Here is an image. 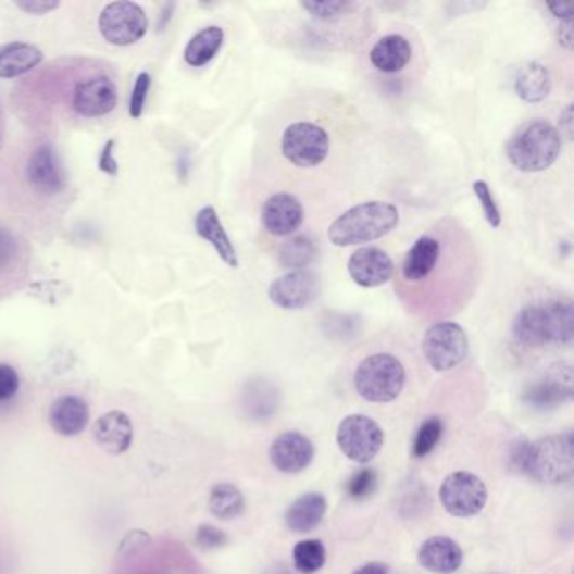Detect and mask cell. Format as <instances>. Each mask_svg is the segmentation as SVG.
<instances>
[{
	"mask_svg": "<svg viewBox=\"0 0 574 574\" xmlns=\"http://www.w3.org/2000/svg\"><path fill=\"white\" fill-rule=\"evenodd\" d=\"M209 511L221 521H232L245 511V497L241 490L228 482L214 485L209 494Z\"/></svg>",
	"mask_w": 574,
	"mask_h": 574,
	"instance_id": "f1b7e54d",
	"label": "cell"
},
{
	"mask_svg": "<svg viewBox=\"0 0 574 574\" xmlns=\"http://www.w3.org/2000/svg\"><path fill=\"white\" fill-rule=\"evenodd\" d=\"M573 398V370L567 362L551 365L522 391V401L534 410H554Z\"/></svg>",
	"mask_w": 574,
	"mask_h": 574,
	"instance_id": "4fadbf2b",
	"label": "cell"
},
{
	"mask_svg": "<svg viewBox=\"0 0 574 574\" xmlns=\"http://www.w3.org/2000/svg\"><path fill=\"white\" fill-rule=\"evenodd\" d=\"M563 149L560 130L545 118L529 120L522 125L508 142L509 162L526 174L551 167Z\"/></svg>",
	"mask_w": 574,
	"mask_h": 574,
	"instance_id": "5b68a950",
	"label": "cell"
},
{
	"mask_svg": "<svg viewBox=\"0 0 574 574\" xmlns=\"http://www.w3.org/2000/svg\"><path fill=\"white\" fill-rule=\"evenodd\" d=\"M395 261L377 247L359 248L347 261L352 282L362 288H377L388 284L395 275Z\"/></svg>",
	"mask_w": 574,
	"mask_h": 574,
	"instance_id": "ac0fdd59",
	"label": "cell"
},
{
	"mask_svg": "<svg viewBox=\"0 0 574 574\" xmlns=\"http://www.w3.org/2000/svg\"><path fill=\"white\" fill-rule=\"evenodd\" d=\"M195 224L196 233L214 248L217 257L229 269H238V253H236L235 245H233L228 233H226L223 223H221L220 216H217L216 209L213 205H204V208L199 209V213L196 214Z\"/></svg>",
	"mask_w": 574,
	"mask_h": 574,
	"instance_id": "603a6c76",
	"label": "cell"
},
{
	"mask_svg": "<svg viewBox=\"0 0 574 574\" xmlns=\"http://www.w3.org/2000/svg\"><path fill=\"white\" fill-rule=\"evenodd\" d=\"M315 257H317V248L309 236H294L278 248L280 265L284 269H290V272L291 270H305Z\"/></svg>",
	"mask_w": 574,
	"mask_h": 574,
	"instance_id": "f546056e",
	"label": "cell"
},
{
	"mask_svg": "<svg viewBox=\"0 0 574 574\" xmlns=\"http://www.w3.org/2000/svg\"><path fill=\"white\" fill-rule=\"evenodd\" d=\"M321 284L319 276L309 270H291L278 276L269 288L273 305L284 310H302L317 300Z\"/></svg>",
	"mask_w": 574,
	"mask_h": 574,
	"instance_id": "9a60e30c",
	"label": "cell"
},
{
	"mask_svg": "<svg viewBox=\"0 0 574 574\" xmlns=\"http://www.w3.org/2000/svg\"><path fill=\"white\" fill-rule=\"evenodd\" d=\"M113 150H115V140H109L104 144L103 150H101L100 155V171L109 176H116L118 174V164H116L115 155H113Z\"/></svg>",
	"mask_w": 574,
	"mask_h": 574,
	"instance_id": "60d3db41",
	"label": "cell"
},
{
	"mask_svg": "<svg viewBox=\"0 0 574 574\" xmlns=\"http://www.w3.org/2000/svg\"><path fill=\"white\" fill-rule=\"evenodd\" d=\"M441 435H444V422L437 416L428 417L414 435L413 447H411L413 457L423 459V457L429 456L435 447L440 444Z\"/></svg>",
	"mask_w": 574,
	"mask_h": 574,
	"instance_id": "d6a6232c",
	"label": "cell"
},
{
	"mask_svg": "<svg viewBox=\"0 0 574 574\" xmlns=\"http://www.w3.org/2000/svg\"><path fill=\"white\" fill-rule=\"evenodd\" d=\"M561 137L566 135L567 140H573V104H567L560 116Z\"/></svg>",
	"mask_w": 574,
	"mask_h": 574,
	"instance_id": "ee69618b",
	"label": "cell"
},
{
	"mask_svg": "<svg viewBox=\"0 0 574 574\" xmlns=\"http://www.w3.org/2000/svg\"><path fill=\"white\" fill-rule=\"evenodd\" d=\"M90 423V407L76 395L58 398L49 408V425L61 437L79 435Z\"/></svg>",
	"mask_w": 574,
	"mask_h": 574,
	"instance_id": "7402d4cb",
	"label": "cell"
},
{
	"mask_svg": "<svg viewBox=\"0 0 574 574\" xmlns=\"http://www.w3.org/2000/svg\"><path fill=\"white\" fill-rule=\"evenodd\" d=\"M196 545L204 551H216L228 545V536L211 524H202L196 531Z\"/></svg>",
	"mask_w": 574,
	"mask_h": 574,
	"instance_id": "d590c367",
	"label": "cell"
},
{
	"mask_svg": "<svg viewBox=\"0 0 574 574\" xmlns=\"http://www.w3.org/2000/svg\"><path fill=\"white\" fill-rule=\"evenodd\" d=\"M26 176L30 187L39 195L54 196L66 187L63 164L52 144H41L30 153L26 165Z\"/></svg>",
	"mask_w": 574,
	"mask_h": 574,
	"instance_id": "2e32d148",
	"label": "cell"
},
{
	"mask_svg": "<svg viewBox=\"0 0 574 574\" xmlns=\"http://www.w3.org/2000/svg\"><path fill=\"white\" fill-rule=\"evenodd\" d=\"M278 404H280L278 389L266 380H251L242 392V410L254 422H263V420L266 422L276 413Z\"/></svg>",
	"mask_w": 574,
	"mask_h": 574,
	"instance_id": "4316f807",
	"label": "cell"
},
{
	"mask_svg": "<svg viewBox=\"0 0 574 574\" xmlns=\"http://www.w3.org/2000/svg\"><path fill=\"white\" fill-rule=\"evenodd\" d=\"M21 377L11 364L0 362V403H8L20 392Z\"/></svg>",
	"mask_w": 574,
	"mask_h": 574,
	"instance_id": "74e56055",
	"label": "cell"
},
{
	"mask_svg": "<svg viewBox=\"0 0 574 574\" xmlns=\"http://www.w3.org/2000/svg\"><path fill=\"white\" fill-rule=\"evenodd\" d=\"M299 5L315 23L321 24L340 23L361 9V4L355 2H300Z\"/></svg>",
	"mask_w": 574,
	"mask_h": 574,
	"instance_id": "1f68e13d",
	"label": "cell"
},
{
	"mask_svg": "<svg viewBox=\"0 0 574 574\" xmlns=\"http://www.w3.org/2000/svg\"><path fill=\"white\" fill-rule=\"evenodd\" d=\"M474 192L478 202H481L482 211H484L485 220L490 224V228L499 229L500 224H502V214H500L499 205L494 199L489 184L485 183V180H475Z\"/></svg>",
	"mask_w": 574,
	"mask_h": 574,
	"instance_id": "e575fe53",
	"label": "cell"
},
{
	"mask_svg": "<svg viewBox=\"0 0 574 574\" xmlns=\"http://www.w3.org/2000/svg\"><path fill=\"white\" fill-rule=\"evenodd\" d=\"M407 367L398 355L376 351L364 355L354 370V388L364 401L391 403L407 386Z\"/></svg>",
	"mask_w": 574,
	"mask_h": 574,
	"instance_id": "8992f818",
	"label": "cell"
},
{
	"mask_svg": "<svg viewBox=\"0 0 574 574\" xmlns=\"http://www.w3.org/2000/svg\"><path fill=\"white\" fill-rule=\"evenodd\" d=\"M93 437L101 450L110 456H122L134 441V425L124 411H110L98 417L93 426Z\"/></svg>",
	"mask_w": 574,
	"mask_h": 574,
	"instance_id": "44dd1931",
	"label": "cell"
},
{
	"mask_svg": "<svg viewBox=\"0 0 574 574\" xmlns=\"http://www.w3.org/2000/svg\"><path fill=\"white\" fill-rule=\"evenodd\" d=\"M17 8L27 14H48V12L57 11L60 8V2H48V0H29V2H17Z\"/></svg>",
	"mask_w": 574,
	"mask_h": 574,
	"instance_id": "b9f144b4",
	"label": "cell"
},
{
	"mask_svg": "<svg viewBox=\"0 0 574 574\" xmlns=\"http://www.w3.org/2000/svg\"><path fill=\"white\" fill-rule=\"evenodd\" d=\"M118 103L115 82L107 75H90L73 88L72 109L85 118L109 115Z\"/></svg>",
	"mask_w": 574,
	"mask_h": 574,
	"instance_id": "5bb4252c",
	"label": "cell"
},
{
	"mask_svg": "<svg viewBox=\"0 0 574 574\" xmlns=\"http://www.w3.org/2000/svg\"><path fill=\"white\" fill-rule=\"evenodd\" d=\"M45 54L38 46L29 42H8L0 46V78H20L42 63Z\"/></svg>",
	"mask_w": 574,
	"mask_h": 574,
	"instance_id": "cb8c5ba5",
	"label": "cell"
},
{
	"mask_svg": "<svg viewBox=\"0 0 574 574\" xmlns=\"http://www.w3.org/2000/svg\"><path fill=\"white\" fill-rule=\"evenodd\" d=\"M399 224V211L385 201H367L352 205L328 226V241L347 248L385 238Z\"/></svg>",
	"mask_w": 574,
	"mask_h": 574,
	"instance_id": "3957f363",
	"label": "cell"
},
{
	"mask_svg": "<svg viewBox=\"0 0 574 574\" xmlns=\"http://www.w3.org/2000/svg\"><path fill=\"white\" fill-rule=\"evenodd\" d=\"M152 78L149 73H140L135 79L134 91L130 97V116L134 120L140 118L146 109L147 95H149Z\"/></svg>",
	"mask_w": 574,
	"mask_h": 574,
	"instance_id": "8d00e7d4",
	"label": "cell"
},
{
	"mask_svg": "<svg viewBox=\"0 0 574 574\" xmlns=\"http://www.w3.org/2000/svg\"><path fill=\"white\" fill-rule=\"evenodd\" d=\"M269 574H288V571L284 570V567H276L275 571H270Z\"/></svg>",
	"mask_w": 574,
	"mask_h": 574,
	"instance_id": "7dc6e473",
	"label": "cell"
},
{
	"mask_svg": "<svg viewBox=\"0 0 574 574\" xmlns=\"http://www.w3.org/2000/svg\"><path fill=\"white\" fill-rule=\"evenodd\" d=\"M305 221V209L290 192H276L261 208V224L269 235L285 238L299 232Z\"/></svg>",
	"mask_w": 574,
	"mask_h": 574,
	"instance_id": "e0dca14e",
	"label": "cell"
},
{
	"mask_svg": "<svg viewBox=\"0 0 574 574\" xmlns=\"http://www.w3.org/2000/svg\"><path fill=\"white\" fill-rule=\"evenodd\" d=\"M490 574H499V573H490Z\"/></svg>",
	"mask_w": 574,
	"mask_h": 574,
	"instance_id": "c3c4849f",
	"label": "cell"
},
{
	"mask_svg": "<svg viewBox=\"0 0 574 574\" xmlns=\"http://www.w3.org/2000/svg\"><path fill=\"white\" fill-rule=\"evenodd\" d=\"M280 150L294 167H317L330 152V135L313 122H294L282 134Z\"/></svg>",
	"mask_w": 574,
	"mask_h": 574,
	"instance_id": "9c48e42d",
	"label": "cell"
},
{
	"mask_svg": "<svg viewBox=\"0 0 574 574\" xmlns=\"http://www.w3.org/2000/svg\"><path fill=\"white\" fill-rule=\"evenodd\" d=\"M17 253H20V245L15 241L14 235L8 229L0 228V273L14 265Z\"/></svg>",
	"mask_w": 574,
	"mask_h": 574,
	"instance_id": "f35d334b",
	"label": "cell"
},
{
	"mask_svg": "<svg viewBox=\"0 0 574 574\" xmlns=\"http://www.w3.org/2000/svg\"><path fill=\"white\" fill-rule=\"evenodd\" d=\"M417 563L433 574H453L463 563V551L451 537L433 536L417 549Z\"/></svg>",
	"mask_w": 574,
	"mask_h": 574,
	"instance_id": "ffe728a7",
	"label": "cell"
},
{
	"mask_svg": "<svg viewBox=\"0 0 574 574\" xmlns=\"http://www.w3.org/2000/svg\"><path fill=\"white\" fill-rule=\"evenodd\" d=\"M551 75L545 64L533 63L524 64L515 76V93L526 103H541L551 93Z\"/></svg>",
	"mask_w": 574,
	"mask_h": 574,
	"instance_id": "484cf974",
	"label": "cell"
},
{
	"mask_svg": "<svg viewBox=\"0 0 574 574\" xmlns=\"http://www.w3.org/2000/svg\"><path fill=\"white\" fill-rule=\"evenodd\" d=\"M573 435H551L533 444L521 445L514 453V465L522 474L545 485L563 484L573 477Z\"/></svg>",
	"mask_w": 574,
	"mask_h": 574,
	"instance_id": "277c9868",
	"label": "cell"
},
{
	"mask_svg": "<svg viewBox=\"0 0 574 574\" xmlns=\"http://www.w3.org/2000/svg\"><path fill=\"white\" fill-rule=\"evenodd\" d=\"M556 39L560 42L561 48L571 51L573 49V20L561 21L560 26L556 29Z\"/></svg>",
	"mask_w": 574,
	"mask_h": 574,
	"instance_id": "7bdbcfd3",
	"label": "cell"
},
{
	"mask_svg": "<svg viewBox=\"0 0 574 574\" xmlns=\"http://www.w3.org/2000/svg\"><path fill=\"white\" fill-rule=\"evenodd\" d=\"M546 8L554 15L556 20H560V23L561 21L573 20V9H571L570 4H561V2L554 4V2H551V4H546Z\"/></svg>",
	"mask_w": 574,
	"mask_h": 574,
	"instance_id": "f6af8a7d",
	"label": "cell"
},
{
	"mask_svg": "<svg viewBox=\"0 0 574 574\" xmlns=\"http://www.w3.org/2000/svg\"><path fill=\"white\" fill-rule=\"evenodd\" d=\"M469 336L462 325L453 321L429 325L422 342L426 362L438 373H447L462 364L469 355Z\"/></svg>",
	"mask_w": 574,
	"mask_h": 574,
	"instance_id": "ba28073f",
	"label": "cell"
},
{
	"mask_svg": "<svg viewBox=\"0 0 574 574\" xmlns=\"http://www.w3.org/2000/svg\"><path fill=\"white\" fill-rule=\"evenodd\" d=\"M315 448L312 441L299 432H285L273 440L270 460L284 474H300L312 463Z\"/></svg>",
	"mask_w": 574,
	"mask_h": 574,
	"instance_id": "d6986e66",
	"label": "cell"
},
{
	"mask_svg": "<svg viewBox=\"0 0 574 574\" xmlns=\"http://www.w3.org/2000/svg\"><path fill=\"white\" fill-rule=\"evenodd\" d=\"M417 61V41L413 30L391 27L380 34L367 51V67L379 82L395 85L413 75Z\"/></svg>",
	"mask_w": 574,
	"mask_h": 574,
	"instance_id": "52a82bcc",
	"label": "cell"
},
{
	"mask_svg": "<svg viewBox=\"0 0 574 574\" xmlns=\"http://www.w3.org/2000/svg\"><path fill=\"white\" fill-rule=\"evenodd\" d=\"M352 574H391L389 573V566L386 563H379V561H373V563H365L364 566L358 567Z\"/></svg>",
	"mask_w": 574,
	"mask_h": 574,
	"instance_id": "bcb514c9",
	"label": "cell"
},
{
	"mask_svg": "<svg viewBox=\"0 0 574 574\" xmlns=\"http://www.w3.org/2000/svg\"><path fill=\"white\" fill-rule=\"evenodd\" d=\"M149 542L150 536L146 531H132L120 542V552L125 556L135 554V552L146 548Z\"/></svg>",
	"mask_w": 574,
	"mask_h": 574,
	"instance_id": "ab89813d",
	"label": "cell"
},
{
	"mask_svg": "<svg viewBox=\"0 0 574 574\" xmlns=\"http://www.w3.org/2000/svg\"><path fill=\"white\" fill-rule=\"evenodd\" d=\"M224 30L220 26H208L195 34L184 49V60L189 66L202 67L216 58L223 48Z\"/></svg>",
	"mask_w": 574,
	"mask_h": 574,
	"instance_id": "83f0119b",
	"label": "cell"
},
{
	"mask_svg": "<svg viewBox=\"0 0 574 574\" xmlns=\"http://www.w3.org/2000/svg\"><path fill=\"white\" fill-rule=\"evenodd\" d=\"M573 303L563 295H546L531 300L512 319L515 342L527 349L570 346L573 342Z\"/></svg>",
	"mask_w": 574,
	"mask_h": 574,
	"instance_id": "7a4b0ae2",
	"label": "cell"
},
{
	"mask_svg": "<svg viewBox=\"0 0 574 574\" xmlns=\"http://www.w3.org/2000/svg\"><path fill=\"white\" fill-rule=\"evenodd\" d=\"M474 238L453 217L426 229L395 270V291L413 317L447 321L474 299L481 282Z\"/></svg>",
	"mask_w": 574,
	"mask_h": 574,
	"instance_id": "6da1fadb",
	"label": "cell"
},
{
	"mask_svg": "<svg viewBox=\"0 0 574 574\" xmlns=\"http://www.w3.org/2000/svg\"><path fill=\"white\" fill-rule=\"evenodd\" d=\"M98 27L110 45L130 46L146 36L149 20L140 5L124 0L112 2L101 11Z\"/></svg>",
	"mask_w": 574,
	"mask_h": 574,
	"instance_id": "7c38bea8",
	"label": "cell"
},
{
	"mask_svg": "<svg viewBox=\"0 0 574 574\" xmlns=\"http://www.w3.org/2000/svg\"><path fill=\"white\" fill-rule=\"evenodd\" d=\"M487 499V485L478 475L470 472L448 475L440 487L441 506L453 517L466 519L481 514Z\"/></svg>",
	"mask_w": 574,
	"mask_h": 574,
	"instance_id": "8fae6325",
	"label": "cell"
},
{
	"mask_svg": "<svg viewBox=\"0 0 574 574\" xmlns=\"http://www.w3.org/2000/svg\"><path fill=\"white\" fill-rule=\"evenodd\" d=\"M295 570L302 574H315L324 567L327 560L324 542L319 539H305L297 542L291 552Z\"/></svg>",
	"mask_w": 574,
	"mask_h": 574,
	"instance_id": "4dcf8cb0",
	"label": "cell"
},
{
	"mask_svg": "<svg viewBox=\"0 0 574 574\" xmlns=\"http://www.w3.org/2000/svg\"><path fill=\"white\" fill-rule=\"evenodd\" d=\"M377 489V472L371 466L359 470L347 482V496L354 500L370 499Z\"/></svg>",
	"mask_w": 574,
	"mask_h": 574,
	"instance_id": "836d02e7",
	"label": "cell"
},
{
	"mask_svg": "<svg viewBox=\"0 0 574 574\" xmlns=\"http://www.w3.org/2000/svg\"><path fill=\"white\" fill-rule=\"evenodd\" d=\"M325 512H327V500L322 494H303L299 499L291 502L287 514H285V522H287V527L291 533H312L321 524Z\"/></svg>",
	"mask_w": 574,
	"mask_h": 574,
	"instance_id": "d4e9b609",
	"label": "cell"
},
{
	"mask_svg": "<svg viewBox=\"0 0 574 574\" xmlns=\"http://www.w3.org/2000/svg\"><path fill=\"white\" fill-rule=\"evenodd\" d=\"M336 438L344 456L359 465L373 462L385 444L383 428L365 414H349L344 417Z\"/></svg>",
	"mask_w": 574,
	"mask_h": 574,
	"instance_id": "30bf717a",
	"label": "cell"
}]
</instances>
